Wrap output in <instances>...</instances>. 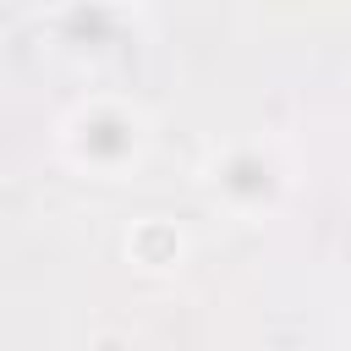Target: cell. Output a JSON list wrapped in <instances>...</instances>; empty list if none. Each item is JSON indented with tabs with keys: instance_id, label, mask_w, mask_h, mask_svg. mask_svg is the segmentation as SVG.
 I'll return each mask as SVG.
<instances>
[{
	"instance_id": "cell-1",
	"label": "cell",
	"mask_w": 351,
	"mask_h": 351,
	"mask_svg": "<svg viewBox=\"0 0 351 351\" xmlns=\"http://www.w3.org/2000/svg\"><path fill=\"white\" fill-rule=\"evenodd\" d=\"M132 252H137V263L143 269H170L176 258H181V236L170 230V225H159V219H143L137 230H132V241H126Z\"/></svg>"
}]
</instances>
